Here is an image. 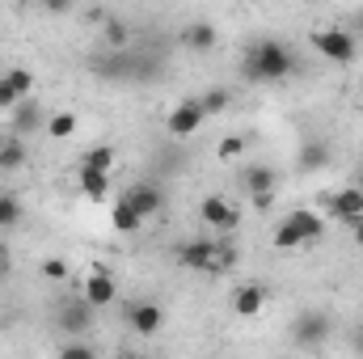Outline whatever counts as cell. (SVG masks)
<instances>
[{
    "instance_id": "obj_1",
    "label": "cell",
    "mask_w": 363,
    "mask_h": 359,
    "mask_svg": "<svg viewBox=\"0 0 363 359\" xmlns=\"http://www.w3.org/2000/svg\"><path fill=\"white\" fill-rule=\"evenodd\" d=\"M241 72L245 81H258V85H271L296 72V51L283 43V38H254L245 47V60H241Z\"/></svg>"
},
{
    "instance_id": "obj_2",
    "label": "cell",
    "mask_w": 363,
    "mask_h": 359,
    "mask_svg": "<svg viewBox=\"0 0 363 359\" xmlns=\"http://www.w3.org/2000/svg\"><path fill=\"white\" fill-rule=\"evenodd\" d=\"M330 338H334V321H330V313H321V309H304V313L291 321V343H296L300 351L325 347Z\"/></svg>"
},
{
    "instance_id": "obj_3",
    "label": "cell",
    "mask_w": 363,
    "mask_h": 359,
    "mask_svg": "<svg viewBox=\"0 0 363 359\" xmlns=\"http://www.w3.org/2000/svg\"><path fill=\"white\" fill-rule=\"evenodd\" d=\"M308 43L330 60V64H351L355 55H359V43H355V34L351 30H338V26H325V30H313L308 34Z\"/></svg>"
},
{
    "instance_id": "obj_4",
    "label": "cell",
    "mask_w": 363,
    "mask_h": 359,
    "mask_svg": "<svg viewBox=\"0 0 363 359\" xmlns=\"http://www.w3.org/2000/svg\"><path fill=\"white\" fill-rule=\"evenodd\" d=\"M144 224H148V216H157L161 207H165V194H161V186L157 182H135V186H127L123 194H118Z\"/></svg>"
},
{
    "instance_id": "obj_5",
    "label": "cell",
    "mask_w": 363,
    "mask_h": 359,
    "mask_svg": "<svg viewBox=\"0 0 363 359\" xmlns=\"http://www.w3.org/2000/svg\"><path fill=\"white\" fill-rule=\"evenodd\" d=\"M203 106H199V97H186V101H178L174 110H169V118H165V131L174 136V140H190L199 127H203Z\"/></svg>"
},
{
    "instance_id": "obj_6",
    "label": "cell",
    "mask_w": 363,
    "mask_h": 359,
    "mask_svg": "<svg viewBox=\"0 0 363 359\" xmlns=\"http://www.w3.org/2000/svg\"><path fill=\"white\" fill-rule=\"evenodd\" d=\"M81 300L89 304V309H106V304H114L118 300V287H114V275L106 267H93L85 275V283H81Z\"/></svg>"
},
{
    "instance_id": "obj_7",
    "label": "cell",
    "mask_w": 363,
    "mask_h": 359,
    "mask_svg": "<svg viewBox=\"0 0 363 359\" xmlns=\"http://www.w3.org/2000/svg\"><path fill=\"white\" fill-rule=\"evenodd\" d=\"M38 127H47V114H43V106H38L34 97L17 101V106L9 110V136H13V140H26V136H34Z\"/></svg>"
},
{
    "instance_id": "obj_8",
    "label": "cell",
    "mask_w": 363,
    "mask_h": 359,
    "mask_svg": "<svg viewBox=\"0 0 363 359\" xmlns=\"http://www.w3.org/2000/svg\"><path fill=\"white\" fill-rule=\"evenodd\" d=\"M325 207H330V216H334V220H342V224L351 228L355 220H363V186L355 182V186L334 190V194L325 199Z\"/></svg>"
},
{
    "instance_id": "obj_9",
    "label": "cell",
    "mask_w": 363,
    "mask_h": 359,
    "mask_svg": "<svg viewBox=\"0 0 363 359\" xmlns=\"http://www.w3.org/2000/svg\"><path fill=\"white\" fill-rule=\"evenodd\" d=\"M161 321H165V309H161L157 300H135V304H127V326H131V334L152 338V334L161 330Z\"/></svg>"
},
{
    "instance_id": "obj_10",
    "label": "cell",
    "mask_w": 363,
    "mask_h": 359,
    "mask_svg": "<svg viewBox=\"0 0 363 359\" xmlns=\"http://www.w3.org/2000/svg\"><path fill=\"white\" fill-rule=\"evenodd\" d=\"M216 245H220V237H194L178 250V263L194 275H207V267L216 263Z\"/></svg>"
},
{
    "instance_id": "obj_11",
    "label": "cell",
    "mask_w": 363,
    "mask_h": 359,
    "mask_svg": "<svg viewBox=\"0 0 363 359\" xmlns=\"http://www.w3.org/2000/svg\"><path fill=\"white\" fill-rule=\"evenodd\" d=\"M199 216H203V224L216 228V233H233V228H237V207H233L228 199H220V194H207V199L199 203Z\"/></svg>"
},
{
    "instance_id": "obj_12",
    "label": "cell",
    "mask_w": 363,
    "mask_h": 359,
    "mask_svg": "<svg viewBox=\"0 0 363 359\" xmlns=\"http://www.w3.org/2000/svg\"><path fill=\"white\" fill-rule=\"evenodd\" d=\"M89 326H93V309L85 304V300H81V296L60 304V330H64L68 338H81Z\"/></svg>"
},
{
    "instance_id": "obj_13",
    "label": "cell",
    "mask_w": 363,
    "mask_h": 359,
    "mask_svg": "<svg viewBox=\"0 0 363 359\" xmlns=\"http://www.w3.org/2000/svg\"><path fill=\"white\" fill-rule=\"evenodd\" d=\"M283 220L300 233V241H304V245H313V241H321V237H325V220H321L317 211H308V207H291Z\"/></svg>"
},
{
    "instance_id": "obj_14",
    "label": "cell",
    "mask_w": 363,
    "mask_h": 359,
    "mask_svg": "<svg viewBox=\"0 0 363 359\" xmlns=\"http://www.w3.org/2000/svg\"><path fill=\"white\" fill-rule=\"evenodd\" d=\"M262 309H267V287L262 283H241L233 292V313L237 317H258Z\"/></svg>"
},
{
    "instance_id": "obj_15",
    "label": "cell",
    "mask_w": 363,
    "mask_h": 359,
    "mask_svg": "<svg viewBox=\"0 0 363 359\" xmlns=\"http://www.w3.org/2000/svg\"><path fill=\"white\" fill-rule=\"evenodd\" d=\"M241 186H245V194L254 199V194H267L279 186V174H274L271 165H245L241 170Z\"/></svg>"
},
{
    "instance_id": "obj_16",
    "label": "cell",
    "mask_w": 363,
    "mask_h": 359,
    "mask_svg": "<svg viewBox=\"0 0 363 359\" xmlns=\"http://www.w3.org/2000/svg\"><path fill=\"white\" fill-rule=\"evenodd\" d=\"M77 186H81V194H85V199L101 203V199L110 194V174H97V170H77Z\"/></svg>"
},
{
    "instance_id": "obj_17",
    "label": "cell",
    "mask_w": 363,
    "mask_h": 359,
    "mask_svg": "<svg viewBox=\"0 0 363 359\" xmlns=\"http://www.w3.org/2000/svg\"><path fill=\"white\" fill-rule=\"evenodd\" d=\"M110 224H114V233H123V237H131V233H140V228H144V220H140L123 199H114V203H110Z\"/></svg>"
},
{
    "instance_id": "obj_18",
    "label": "cell",
    "mask_w": 363,
    "mask_h": 359,
    "mask_svg": "<svg viewBox=\"0 0 363 359\" xmlns=\"http://www.w3.org/2000/svg\"><path fill=\"white\" fill-rule=\"evenodd\" d=\"M182 43H186L190 51H211V47H216V26L194 21V26H186V30H182Z\"/></svg>"
},
{
    "instance_id": "obj_19",
    "label": "cell",
    "mask_w": 363,
    "mask_h": 359,
    "mask_svg": "<svg viewBox=\"0 0 363 359\" xmlns=\"http://www.w3.org/2000/svg\"><path fill=\"white\" fill-rule=\"evenodd\" d=\"M77 127H81V118L72 114V110H55V114H47V136L51 140H68V136H77Z\"/></svg>"
},
{
    "instance_id": "obj_20",
    "label": "cell",
    "mask_w": 363,
    "mask_h": 359,
    "mask_svg": "<svg viewBox=\"0 0 363 359\" xmlns=\"http://www.w3.org/2000/svg\"><path fill=\"white\" fill-rule=\"evenodd\" d=\"M114 161H118V157H114V148H110V144H93L89 153L81 157V170H97V174H110V170H114Z\"/></svg>"
},
{
    "instance_id": "obj_21",
    "label": "cell",
    "mask_w": 363,
    "mask_h": 359,
    "mask_svg": "<svg viewBox=\"0 0 363 359\" xmlns=\"http://www.w3.org/2000/svg\"><path fill=\"white\" fill-rule=\"evenodd\" d=\"M21 165H26V144L9 136V140L0 144V170H21Z\"/></svg>"
},
{
    "instance_id": "obj_22",
    "label": "cell",
    "mask_w": 363,
    "mask_h": 359,
    "mask_svg": "<svg viewBox=\"0 0 363 359\" xmlns=\"http://www.w3.org/2000/svg\"><path fill=\"white\" fill-rule=\"evenodd\" d=\"M0 77H4L9 85H13V93H17L21 101H26V97L34 93V72H30V68H9V72H0Z\"/></svg>"
},
{
    "instance_id": "obj_23",
    "label": "cell",
    "mask_w": 363,
    "mask_h": 359,
    "mask_svg": "<svg viewBox=\"0 0 363 359\" xmlns=\"http://www.w3.org/2000/svg\"><path fill=\"white\" fill-rule=\"evenodd\" d=\"M228 97L233 93L224 89V85H216V89H207L199 97V106H203V114H220V110H228Z\"/></svg>"
},
{
    "instance_id": "obj_24",
    "label": "cell",
    "mask_w": 363,
    "mask_h": 359,
    "mask_svg": "<svg viewBox=\"0 0 363 359\" xmlns=\"http://www.w3.org/2000/svg\"><path fill=\"white\" fill-rule=\"evenodd\" d=\"M101 38H106V47H118V51H123V47H127V38H131V30H127V21L106 17V34H101Z\"/></svg>"
},
{
    "instance_id": "obj_25",
    "label": "cell",
    "mask_w": 363,
    "mask_h": 359,
    "mask_svg": "<svg viewBox=\"0 0 363 359\" xmlns=\"http://www.w3.org/2000/svg\"><path fill=\"white\" fill-rule=\"evenodd\" d=\"M245 144H250L245 136H224V140L216 144V161H237V157L245 153Z\"/></svg>"
},
{
    "instance_id": "obj_26",
    "label": "cell",
    "mask_w": 363,
    "mask_h": 359,
    "mask_svg": "<svg viewBox=\"0 0 363 359\" xmlns=\"http://www.w3.org/2000/svg\"><path fill=\"white\" fill-rule=\"evenodd\" d=\"M271 241H274V250H300V245H304V241H300V233H296L287 220H279V224H274Z\"/></svg>"
},
{
    "instance_id": "obj_27",
    "label": "cell",
    "mask_w": 363,
    "mask_h": 359,
    "mask_svg": "<svg viewBox=\"0 0 363 359\" xmlns=\"http://www.w3.org/2000/svg\"><path fill=\"white\" fill-rule=\"evenodd\" d=\"M21 220V199L17 194H0V228H13Z\"/></svg>"
},
{
    "instance_id": "obj_28",
    "label": "cell",
    "mask_w": 363,
    "mask_h": 359,
    "mask_svg": "<svg viewBox=\"0 0 363 359\" xmlns=\"http://www.w3.org/2000/svg\"><path fill=\"white\" fill-rule=\"evenodd\" d=\"M55 359H97V355H93V347L85 343V338H68V343L60 347V355H55Z\"/></svg>"
},
{
    "instance_id": "obj_29",
    "label": "cell",
    "mask_w": 363,
    "mask_h": 359,
    "mask_svg": "<svg viewBox=\"0 0 363 359\" xmlns=\"http://www.w3.org/2000/svg\"><path fill=\"white\" fill-rule=\"evenodd\" d=\"M43 279H51V283H64V279H68V275H72V267H68V263H64V258H43Z\"/></svg>"
},
{
    "instance_id": "obj_30",
    "label": "cell",
    "mask_w": 363,
    "mask_h": 359,
    "mask_svg": "<svg viewBox=\"0 0 363 359\" xmlns=\"http://www.w3.org/2000/svg\"><path fill=\"white\" fill-rule=\"evenodd\" d=\"M300 161H304V165H325V161H330V148H325V144H308Z\"/></svg>"
},
{
    "instance_id": "obj_31",
    "label": "cell",
    "mask_w": 363,
    "mask_h": 359,
    "mask_svg": "<svg viewBox=\"0 0 363 359\" xmlns=\"http://www.w3.org/2000/svg\"><path fill=\"white\" fill-rule=\"evenodd\" d=\"M17 101H21V97H17V93H13V85H9V81H4V77H0V110H4V114H9V110H13V106H17Z\"/></svg>"
},
{
    "instance_id": "obj_32",
    "label": "cell",
    "mask_w": 363,
    "mask_h": 359,
    "mask_svg": "<svg viewBox=\"0 0 363 359\" xmlns=\"http://www.w3.org/2000/svg\"><path fill=\"white\" fill-rule=\"evenodd\" d=\"M250 203H254V211H271V207H274V190H267V194H254Z\"/></svg>"
},
{
    "instance_id": "obj_33",
    "label": "cell",
    "mask_w": 363,
    "mask_h": 359,
    "mask_svg": "<svg viewBox=\"0 0 363 359\" xmlns=\"http://www.w3.org/2000/svg\"><path fill=\"white\" fill-rule=\"evenodd\" d=\"M351 241L363 250V220H355V224H351Z\"/></svg>"
},
{
    "instance_id": "obj_34",
    "label": "cell",
    "mask_w": 363,
    "mask_h": 359,
    "mask_svg": "<svg viewBox=\"0 0 363 359\" xmlns=\"http://www.w3.org/2000/svg\"><path fill=\"white\" fill-rule=\"evenodd\" d=\"M114 359H148V355H135V351H127V355H114Z\"/></svg>"
},
{
    "instance_id": "obj_35",
    "label": "cell",
    "mask_w": 363,
    "mask_h": 359,
    "mask_svg": "<svg viewBox=\"0 0 363 359\" xmlns=\"http://www.w3.org/2000/svg\"><path fill=\"white\" fill-rule=\"evenodd\" d=\"M359 101H363V77H359Z\"/></svg>"
},
{
    "instance_id": "obj_36",
    "label": "cell",
    "mask_w": 363,
    "mask_h": 359,
    "mask_svg": "<svg viewBox=\"0 0 363 359\" xmlns=\"http://www.w3.org/2000/svg\"><path fill=\"white\" fill-rule=\"evenodd\" d=\"M0 270H4V250H0Z\"/></svg>"
}]
</instances>
